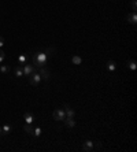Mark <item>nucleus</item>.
<instances>
[{"instance_id": "1a4fd4ad", "label": "nucleus", "mask_w": 137, "mask_h": 152, "mask_svg": "<svg viewBox=\"0 0 137 152\" xmlns=\"http://www.w3.org/2000/svg\"><path fill=\"white\" fill-rule=\"evenodd\" d=\"M63 123H64V125H66L67 127H74L75 126L74 118H67V117H66V118L63 119Z\"/></svg>"}, {"instance_id": "f257e3e1", "label": "nucleus", "mask_w": 137, "mask_h": 152, "mask_svg": "<svg viewBox=\"0 0 137 152\" xmlns=\"http://www.w3.org/2000/svg\"><path fill=\"white\" fill-rule=\"evenodd\" d=\"M47 58L48 56L45 55V52H36V54H33L32 55V66H34V69L43 67L47 63Z\"/></svg>"}, {"instance_id": "6e6552de", "label": "nucleus", "mask_w": 137, "mask_h": 152, "mask_svg": "<svg viewBox=\"0 0 137 152\" xmlns=\"http://www.w3.org/2000/svg\"><path fill=\"white\" fill-rule=\"evenodd\" d=\"M126 19H128V22H130V23H133V25H136L137 23V15L134 11H132V13H129L128 15H126Z\"/></svg>"}, {"instance_id": "5701e85b", "label": "nucleus", "mask_w": 137, "mask_h": 152, "mask_svg": "<svg viewBox=\"0 0 137 152\" xmlns=\"http://www.w3.org/2000/svg\"><path fill=\"white\" fill-rule=\"evenodd\" d=\"M3 45H4V38H3L1 36H0V48H1Z\"/></svg>"}, {"instance_id": "f3484780", "label": "nucleus", "mask_w": 137, "mask_h": 152, "mask_svg": "<svg viewBox=\"0 0 137 152\" xmlns=\"http://www.w3.org/2000/svg\"><path fill=\"white\" fill-rule=\"evenodd\" d=\"M71 62L74 64H81L82 63V58L78 56V55H74V56L71 58Z\"/></svg>"}, {"instance_id": "0eeeda50", "label": "nucleus", "mask_w": 137, "mask_h": 152, "mask_svg": "<svg viewBox=\"0 0 137 152\" xmlns=\"http://www.w3.org/2000/svg\"><path fill=\"white\" fill-rule=\"evenodd\" d=\"M22 70H24V76H28V77H29L36 69H34L32 64H28V63H26V64H24V66H22Z\"/></svg>"}, {"instance_id": "39448f33", "label": "nucleus", "mask_w": 137, "mask_h": 152, "mask_svg": "<svg viewBox=\"0 0 137 152\" xmlns=\"http://www.w3.org/2000/svg\"><path fill=\"white\" fill-rule=\"evenodd\" d=\"M82 149L87 152H92L95 151L93 148V141H91V140H85L84 143H82Z\"/></svg>"}, {"instance_id": "412c9836", "label": "nucleus", "mask_w": 137, "mask_h": 152, "mask_svg": "<svg viewBox=\"0 0 137 152\" xmlns=\"http://www.w3.org/2000/svg\"><path fill=\"white\" fill-rule=\"evenodd\" d=\"M93 148H95V149H101V141H95V143H93Z\"/></svg>"}, {"instance_id": "20e7f679", "label": "nucleus", "mask_w": 137, "mask_h": 152, "mask_svg": "<svg viewBox=\"0 0 137 152\" xmlns=\"http://www.w3.org/2000/svg\"><path fill=\"white\" fill-rule=\"evenodd\" d=\"M38 74L41 76V80H44V81H48V80H50V77H51L50 70L47 69V67H44V66L38 69Z\"/></svg>"}, {"instance_id": "b1692460", "label": "nucleus", "mask_w": 137, "mask_h": 152, "mask_svg": "<svg viewBox=\"0 0 137 152\" xmlns=\"http://www.w3.org/2000/svg\"><path fill=\"white\" fill-rule=\"evenodd\" d=\"M0 133H1V126H0Z\"/></svg>"}, {"instance_id": "ddd939ff", "label": "nucleus", "mask_w": 137, "mask_h": 152, "mask_svg": "<svg viewBox=\"0 0 137 152\" xmlns=\"http://www.w3.org/2000/svg\"><path fill=\"white\" fill-rule=\"evenodd\" d=\"M55 54H56L55 47H50V48H47V51H45V55H47V56H54Z\"/></svg>"}, {"instance_id": "2eb2a0df", "label": "nucleus", "mask_w": 137, "mask_h": 152, "mask_svg": "<svg viewBox=\"0 0 137 152\" xmlns=\"http://www.w3.org/2000/svg\"><path fill=\"white\" fill-rule=\"evenodd\" d=\"M26 60H28V56H26L25 54H22V55H19L18 56V62L21 66H24V64H26Z\"/></svg>"}, {"instance_id": "a211bd4d", "label": "nucleus", "mask_w": 137, "mask_h": 152, "mask_svg": "<svg viewBox=\"0 0 137 152\" xmlns=\"http://www.w3.org/2000/svg\"><path fill=\"white\" fill-rule=\"evenodd\" d=\"M0 71H1L3 74H7V73L10 71V66H6V64H0Z\"/></svg>"}, {"instance_id": "6ab92c4d", "label": "nucleus", "mask_w": 137, "mask_h": 152, "mask_svg": "<svg viewBox=\"0 0 137 152\" xmlns=\"http://www.w3.org/2000/svg\"><path fill=\"white\" fill-rule=\"evenodd\" d=\"M126 64H128V67H129V69L130 70H136V62H134V60H128V62H126Z\"/></svg>"}, {"instance_id": "7ed1b4c3", "label": "nucleus", "mask_w": 137, "mask_h": 152, "mask_svg": "<svg viewBox=\"0 0 137 152\" xmlns=\"http://www.w3.org/2000/svg\"><path fill=\"white\" fill-rule=\"evenodd\" d=\"M52 117H54V119L55 121H63L64 118H66L64 110H62V108H56L55 111H54V114H52Z\"/></svg>"}, {"instance_id": "aec40b11", "label": "nucleus", "mask_w": 137, "mask_h": 152, "mask_svg": "<svg viewBox=\"0 0 137 152\" xmlns=\"http://www.w3.org/2000/svg\"><path fill=\"white\" fill-rule=\"evenodd\" d=\"M33 136H36V137H40V136H41V127H34Z\"/></svg>"}, {"instance_id": "f03ea898", "label": "nucleus", "mask_w": 137, "mask_h": 152, "mask_svg": "<svg viewBox=\"0 0 137 152\" xmlns=\"http://www.w3.org/2000/svg\"><path fill=\"white\" fill-rule=\"evenodd\" d=\"M29 82H30V85H33V86H37L38 84L41 82V76L38 74L36 70L29 76Z\"/></svg>"}, {"instance_id": "9b49d317", "label": "nucleus", "mask_w": 137, "mask_h": 152, "mask_svg": "<svg viewBox=\"0 0 137 152\" xmlns=\"http://www.w3.org/2000/svg\"><path fill=\"white\" fill-rule=\"evenodd\" d=\"M24 118H25L26 123H33V121H34V117H33V115H32L30 112H25Z\"/></svg>"}, {"instance_id": "9d476101", "label": "nucleus", "mask_w": 137, "mask_h": 152, "mask_svg": "<svg viewBox=\"0 0 137 152\" xmlns=\"http://www.w3.org/2000/svg\"><path fill=\"white\" fill-rule=\"evenodd\" d=\"M24 129H25V132L28 134H30V136H33V132H34V127H33V125L32 123H26L25 126H24Z\"/></svg>"}, {"instance_id": "dca6fc26", "label": "nucleus", "mask_w": 137, "mask_h": 152, "mask_svg": "<svg viewBox=\"0 0 137 152\" xmlns=\"http://www.w3.org/2000/svg\"><path fill=\"white\" fill-rule=\"evenodd\" d=\"M14 74H15V77H22V76H24V70H22V66H18V67H15V70H14Z\"/></svg>"}, {"instance_id": "4468645a", "label": "nucleus", "mask_w": 137, "mask_h": 152, "mask_svg": "<svg viewBox=\"0 0 137 152\" xmlns=\"http://www.w3.org/2000/svg\"><path fill=\"white\" fill-rule=\"evenodd\" d=\"M1 133H4V134L11 133V126H10L8 123H4V125L1 126Z\"/></svg>"}, {"instance_id": "423d86ee", "label": "nucleus", "mask_w": 137, "mask_h": 152, "mask_svg": "<svg viewBox=\"0 0 137 152\" xmlns=\"http://www.w3.org/2000/svg\"><path fill=\"white\" fill-rule=\"evenodd\" d=\"M63 108H64V114H66V117H67V118H74V115H75L74 110L70 107L68 104H63Z\"/></svg>"}, {"instance_id": "f8f14e48", "label": "nucleus", "mask_w": 137, "mask_h": 152, "mask_svg": "<svg viewBox=\"0 0 137 152\" xmlns=\"http://www.w3.org/2000/svg\"><path fill=\"white\" fill-rule=\"evenodd\" d=\"M115 69H117V63H115L114 60H108V62H107V70L114 71Z\"/></svg>"}, {"instance_id": "4be33fe9", "label": "nucleus", "mask_w": 137, "mask_h": 152, "mask_svg": "<svg viewBox=\"0 0 137 152\" xmlns=\"http://www.w3.org/2000/svg\"><path fill=\"white\" fill-rule=\"evenodd\" d=\"M130 6H132V11H134V13H136V11H137V1H136V0H132Z\"/></svg>"}]
</instances>
